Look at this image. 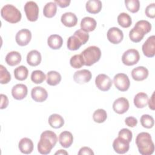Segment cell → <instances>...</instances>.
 I'll return each instance as SVG.
<instances>
[{
  "label": "cell",
  "mask_w": 155,
  "mask_h": 155,
  "mask_svg": "<svg viewBox=\"0 0 155 155\" xmlns=\"http://www.w3.org/2000/svg\"><path fill=\"white\" fill-rule=\"evenodd\" d=\"M21 55L16 51H12L7 53L5 56V62L10 66H15L21 61Z\"/></svg>",
  "instance_id": "obj_26"
},
{
  "label": "cell",
  "mask_w": 155,
  "mask_h": 155,
  "mask_svg": "<svg viewBox=\"0 0 155 155\" xmlns=\"http://www.w3.org/2000/svg\"><path fill=\"white\" fill-rule=\"evenodd\" d=\"M113 148L117 153L125 154L129 150L130 142L126 139L118 136L113 142Z\"/></svg>",
  "instance_id": "obj_12"
},
{
  "label": "cell",
  "mask_w": 155,
  "mask_h": 155,
  "mask_svg": "<svg viewBox=\"0 0 155 155\" xmlns=\"http://www.w3.org/2000/svg\"><path fill=\"white\" fill-rule=\"evenodd\" d=\"M151 30V24L146 20L137 21L134 27L129 32L130 40L135 43L139 42L142 40L145 35L149 33Z\"/></svg>",
  "instance_id": "obj_3"
},
{
  "label": "cell",
  "mask_w": 155,
  "mask_h": 155,
  "mask_svg": "<svg viewBox=\"0 0 155 155\" xmlns=\"http://www.w3.org/2000/svg\"><path fill=\"white\" fill-rule=\"evenodd\" d=\"M140 59L139 51L136 49H128L125 51L122 56L123 64L127 66H131L136 64Z\"/></svg>",
  "instance_id": "obj_7"
},
{
  "label": "cell",
  "mask_w": 155,
  "mask_h": 155,
  "mask_svg": "<svg viewBox=\"0 0 155 155\" xmlns=\"http://www.w3.org/2000/svg\"><path fill=\"white\" fill-rule=\"evenodd\" d=\"M147 16L150 18H155V4L151 3L149 4L145 8V11Z\"/></svg>",
  "instance_id": "obj_41"
},
{
  "label": "cell",
  "mask_w": 155,
  "mask_h": 155,
  "mask_svg": "<svg viewBox=\"0 0 155 155\" xmlns=\"http://www.w3.org/2000/svg\"><path fill=\"white\" fill-rule=\"evenodd\" d=\"M24 11L27 19L31 22L37 21L39 15V7L34 1H27L24 5Z\"/></svg>",
  "instance_id": "obj_9"
},
{
  "label": "cell",
  "mask_w": 155,
  "mask_h": 155,
  "mask_svg": "<svg viewBox=\"0 0 155 155\" xmlns=\"http://www.w3.org/2000/svg\"><path fill=\"white\" fill-rule=\"evenodd\" d=\"M54 154H68V153L64 150H59V151H56Z\"/></svg>",
  "instance_id": "obj_47"
},
{
  "label": "cell",
  "mask_w": 155,
  "mask_h": 155,
  "mask_svg": "<svg viewBox=\"0 0 155 155\" xmlns=\"http://www.w3.org/2000/svg\"><path fill=\"white\" fill-rule=\"evenodd\" d=\"M58 140L59 143L62 147L67 148L72 145L73 142V136L71 132L68 131H64L60 133Z\"/></svg>",
  "instance_id": "obj_23"
},
{
  "label": "cell",
  "mask_w": 155,
  "mask_h": 155,
  "mask_svg": "<svg viewBox=\"0 0 155 155\" xmlns=\"http://www.w3.org/2000/svg\"><path fill=\"white\" fill-rule=\"evenodd\" d=\"M148 70L143 66H139L133 68L131 71V76L134 81H142L147 78Z\"/></svg>",
  "instance_id": "obj_19"
},
{
  "label": "cell",
  "mask_w": 155,
  "mask_h": 155,
  "mask_svg": "<svg viewBox=\"0 0 155 155\" xmlns=\"http://www.w3.org/2000/svg\"><path fill=\"white\" fill-rule=\"evenodd\" d=\"M92 77V74L90 71L87 69H83L76 71L73 74L74 81L80 84L88 82Z\"/></svg>",
  "instance_id": "obj_16"
},
{
  "label": "cell",
  "mask_w": 155,
  "mask_h": 155,
  "mask_svg": "<svg viewBox=\"0 0 155 155\" xmlns=\"http://www.w3.org/2000/svg\"><path fill=\"white\" fill-rule=\"evenodd\" d=\"M117 22L123 28H128L132 24L131 16L127 13H121L117 16Z\"/></svg>",
  "instance_id": "obj_32"
},
{
  "label": "cell",
  "mask_w": 155,
  "mask_h": 155,
  "mask_svg": "<svg viewBox=\"0 0 155 155\" xmlns=\"http://www.w3.org/2000/svg\"><path fill=\"white\" fill-rule=\"evenodd\" d=\"M18 147L22 153L28 154L33 150V143L30 139L24 137L19 140Z\"/></svg>",
  "instance_id": "obj_22"
},
{
  "label": "cell",
  "mask_w": 155,
  "mask_h": 155,
  "mask_svg": "<svg viewBox=\"0 0 155 155\" xmlns=\"http://www.w3.org/2000/svg\"><path fill=\"white\" fill-rule=\"evenodd\" d=\"M78 155H82V154H87V155H93L94 153L93 150L88 147H83L81 148L78 152Z\"/></svg>",
  "instance_id": "obj_43"
},
{
  "label": "cell",
  "mask_w": 155,
  "mask_h": 155,
  "mask_svg": "<svg viewBox=\"0 0 155 155\" xmlns=\"http://www.w3.org/2000/svg\"><path fill=\"white\" fill-rule=\"evenodd\" d=\"M148 104L149 108L151 110H154V109H155V107H154V91L152 94V96L150 97V99H148Z\"/></svg>",
  "instance_id": "obj_46"
},
{
  "label": "cell",
  "mask_w": 155,
  "mask_h": 155,
  "mask_svg": "<svg viewBox=\"0 0 155 155\" xmlns=\"http://www.w3.org/2000/svg\"><path fill=\"white\" fill-rule=\"evenodd\" d=\"M70 0H55L54 2L58 4L61 8H65L68 7L70 4Z\"/></svg>",
  "instance_id": "obj_45"
},
{
  "label": "cell",
  "mask_w": 155,
  "mask_h": 155,
  "mask_svg": "<svg viewBox=\"0 0 155 155\" xmlns=\"http://www.w3.org/2000/svg\"><path fill=\"white\" fill-rule=\"evenodd\" d=\"M143 54L148 58H153L155 55V36L152 35L147 38L142 45Z\"/></svg>",
  "instance_id": "obj_11"
},
{
  "label": "cell",
  "mask_w": 155,
  "mask_h": 155,
  "mask_svg": "<svg viewBox=\"0 0 155 155\" xmlns=\"http://www.w3.org/2000/svg\"><path fill=\"white\" fill-rule=\"evenodd\" d=\"M70 65L76 69L81 68L83 65H84V62L82 58V56L81 54H75L73 56L70 60Z\"/></svg>",
  "instance_id": "obj_36"
},
{
  "label": "cell",
  "mask_w": 155,
  "mask_h": 155,
  "mask_svg": "<svg viewBox=\"0 0 155 155\" xmlns=\"http://www.w3.org/2000/svg\"><path fill=\"white\" fill-rule=\"evenodd\" d=\"M61 79V75L59 73L56 71H50L47 74L46 82L49 85L55 86L60 83Z\"/></svg>",
  "instance_id": "obj_30"
},
{
  "label": "cell",
  "mask_w": 155,
  "mask_h": 155,
  "mask_svg": "<svg viewBox=\"0 0 155 155\" xmlns=\"http://www.w3.org/2000/svg\"><path fill=\"white\" fill-rule=\"evenodd\" d=\"M28 93L27 87L22 84H18L13 87L12 89V94L14 99L16 100H22L24 99Z\"/></svg>",
  "instance_id": "obj_18"
},
{
  "label": "cell",
  "mask_w": 155,
  "mask_h": 155,
  "mask_svg": "<svg viewBox=\"0 0 155 155\" xmlns=\"http://www.w3.org/2000/svg\"><path fill=\"white\" fill-rule=\"evenodd\" d=\"M108 40L113 44H119L124 38L123 31L117 27L110 28L107 33Z\"/></svg>",
  "instance_id": "obj_13"
},
{
  "label": "cell",
  "mask_w": 155,
  "mask_h": 155,
  "mask_svg": "<svg viewBox=\"0 0 155 155\" xmlns=\"http://www.w3.org/2000/svg\"><path fill=\"white\" fill-rule=\"evenodd\" d=\"M129 102L125 97H119L116 99L113 104V109L117 114H122L129 109Z\"/></svg>",
  "instance_id": "obj_15"
},
{
  "label": "cell",
  "mask_w": 155,
  "mask_h": 155,
  "mask_svg": "<svg viewBox=\"0 0 155 155\" xmlns=\"http://www.w3.org/2000/svg\"><path fill=\"white\" fill-rule=\"evenodd\" d=\"M31 96L35 102H42L47 99L48 93L43 87L36 86L32 88L31 91Z\"/></svg>",
  "instance_id": "obj_17"
},
{
  "label": "cell",
  "mask_w": 155,
  "mask_h": 155,
  "mask_svg": "<svg viewBox=\"0 0 155 155\" xmlns=\"http://www.w3.org/2000/svg\"><path fill=\"white\" fill-rule=\"evenodd\" d=\"M46 79V76L45 73L41 70H35L33 71L31 74V81L36 84H41Z\"/></svg>",
  "instance_id": "obj_35"
},
{
  "label": "cell",
  "mask_w": 155,
  "mask_h": 155,
  "mask_svg": "<svg viewBox=\"0 0 155 155\" xmlns=\"http://www.w3.org/2000/svg\"><path fill=\"white\" fill-rule=\"evenodd\" d=\"M31 33L28 29L24 28L18 31L15 36L16 43L20 46L27 45L31 41Z\"/></svg>",
  "instance_id": "obj_14"
},
{
  "label": "cell",
  "mask_w": 155,
  "mask_h": 155,
  "mask_svg": "<svg viewBox=\"0 0 155 155\" xmlns=\"http://www.w3.org/2000/svg\"><path fill=\"white\" fill-rule=\"evenodd\" d=\"M81 54L82 56L84 65L91 66L99 61L101 56V51L97 46H90L85 48Z\"/></svg>",
  "instance_id": "obj_6"
},
{
  "label": "cell",
  "mask_w": 155,
  "mask_h": 155,
  "mask_svg": "<svg viewBox=\"0 0 155 155\" xmlns=\"http://www.w3.org/2000/svg\"><path fill=\"white\" fill-rule=\"evenodd\" d=\"M97 22L96 20L89 16H86L82 18L81 22V29L85 32L88 33L94 30L96 27Z\"/></svg>",
  "instance_id": "obj_20"
},
{
  "label": "cell",
  "mask_w": 155,
  "mask_h": 155,
  "mask_svg": "<svg viewBox=\"0 0 155 155\" xmlns=\"http://www.w3.org/2000/svg\"><path fill=\"white\" fill-rule=\"evenodd\" d=\"M125 4L127 9L131 13H136L140 8V2L139 0H125Z\"/></svg>",
  "instance_id": "obj_37"
},
{
  "label": "cell",
  "mask_w": 155,
  "mask_h": 155,
  "mask_svg": "<svg viewBox=\"0 0 155 155\" xmlns=\"http://www.w3.org/2000/svg\"><path fill=\"white\" fill-rule=\"evenodd\" d=\"M57 12V4L54 2H47L43 8L44 15L48 18L55 16Z\"/></svg>",
  "instance_id": "obj_31"
},
{
  "label": "cell",
  "mask_w": 155,
  "mask_h": 155,
  "mask_svg": "<svg viewBox=\"0 0 155 155\" xmlns=\"http://www.w3.org/2000/svg\"><path fill=\"white\" fill-rule=\"evenodd\" d=\"M88 39L89 35L88 33L84 31L81 29L78 30L74 33L73 35L68 38L67 48L70 50H77L82 45L86 44Z\"/></svg>",
  "instance_id": "obj_4"
},
{
  "label": "cell",
  "mask_w": 155,
  "mask_h": 155,
  "mask_svg": "<svg viewBox=\"0 0 155 155\" xmlns=\"http://www.w3.org/2000/svg\"><path fill=\"white\" fill-rule=\"evenodd\" d=\"M61 21L65 26L72 27L77 24L78 18L74 13L72 12H66L61 16Z\"/></svg>",
  "instance_id": "obj_21"
},
{
  "label": "cell",
  "mask_w": 155,
  "mask_h": 155,
  "mask_svg": "<svg viewBox=\"0 0 155 155\" xmlns=\"http://www.w3.org/2000/svg\"><path fill=\"white\" fill-rule=\"evenodd\" d=\"M142 126L145 128H151L154 124L153 117L149 114H143L140 119Z\"/></svg>",
  "instance_id": "obj_38"
},
{
  "label": "cell",
  "mask_w": 155,
  "mask_h": 155,
  "mask_svg": "<svg viewBox=\"0 0 155 155\" xmlns=\"http://www.w3.org/2000/svg\"><path fill=\"white\" fill-rule=\"evenodd\" d=\"M107 118V113L104 109L99 108L96 110L93 114V119L95 122L103 123Z\"/></svg>",
  "instance_id": "obj_34"
},
{
  "label": "cell",
  "mask_w": 155,
  "mask_h": 155,
  "mask_svg": "<svg viewBox=\"0 0 155 155\" xmlns=\"http://www.w3.org/2000/svg\"><path fill=\"white\" fill-rule=\"evenodd\" d=\"M125 124L130 127H134L137 124V120L134 117L129 116L125 119Z\"/></svg>",
  "instance_id": "obj_42"
},
{
  "label": "cell",
  "mask_w": 155,
  "mask_h": 155,
  "mask_svg": "<svg viewBox=\"0 0 155 155\" xmlns=\"http://www.w3.org/2000/svg\"><path fill=\"white\" fill-rule=\"evenodd\" d=\"M102 7V2L99 0H89L86 2L87 11L91 14H96L101 12Z\"/></svg>",
  "instance_id": "obj_25"
},
{
  "label": "cell",
  "mask_w": 155,
  "mask_h": 155,
  "mask_svg": "<svg viewBox=\"0 0 155 155\" xmlns=\"http://www.w3.org/2000/svg\"><path fill=\"white\" fill-rule=\"evenodd\" d=\"M148 96L145 93L140 92L136 94L134 97V104L138 108H143L148 104Z\"/></svg>",
  "instance_id": "obj_28"
},
{
  "label": "cell",
  "mask_w": 155,
  "mask_h": 155,
  "mask_svg": "<svg viewBox=\"0 0 155 155\" xmlns=\"http://www.w3.org/2000/svg\"><path fill=\"white\" fill-rule=\"evenodd\" d=\"M47 44L51 49L58 50L62 47L63 39L58 35H51L47 39Z\"/></svg>",
  "instance_id": "obj_27"
},
{
  "label": "cell",
  "mask_w": 155,
  "mask_h": 155,
  "mask_svg": "<svg viewBox=\"0 0 155 155\" xmlns=\"http://www.w3.org/2000/svg\"><path fill=\"white\" fill-rule=\"evenodd\" d=\"M113 83L116 88L121 91L128 90L130 85V81L128 76L122 73H117L114 76Z\"/></svg>",
  "instance_id": "obj_8"
},
{
  "label": "cell",
  "mask_w": 155,
  "mask_h": 155,
  "mask_svg": "<svg viewBox=\"0 0 155 155\" xmlns=\"http://www.w3.org/2000/svg\"><path fill=\"white\" fill-rule=\"evenodd\" d=\"M48 124L53 128H60L64 124V119L61 115L54 113L49 116Z\"/></svg>",
  "instance_id": "obj_29"
},
{
  "label": "cell",
  "mask_w": 155,
  "mask_h": 155,
  "mask_svg": "<svg viewBox=\"0 0 155 155\" xmlns=\"http://www.w3.org/2000/svg\"><path fill=\"white\" fill-rule=\"evenodd\" d=\"M95 84L98 89L102 91H107L112 86L111 79L105 74H99L95 79Z\"/></svg>",
  "instance_id": "obj_10"
},
{
  "label": "cell",
  "mask_w": 155,
  "mask_h": 155,
  "mask_svg": "<svg viewBox=\"0 0 155 155\" xmlns=\"http://www.w3.org/2000/svg\"><path fill=\"white\" fill-rule=\"evenodd\" d=\"M1 15L6 21L15 24L19 22L22 18L21 12L13 5L6 4L1 10Z\"/></svg>",
  "instance_id": "obj_5"
},
{
  "label": "cell",
  "mask_w": 155,
  "mask_h": 155,
  "mask_svg": "<svg viewBox=\"0 0 155 155\" xmlns=\"http://www.w3.org/2000/svg\"><path fill=\"white\" fill-rule=\"evenodd\" d=\"M8 105V99L6 95L4 94H1V109H4L7 108Z\"/></svg>",
  "instance_id": "obj_44"
},
{
  "label": "cell",
  "mask_w": 155,
  "mask_h": 155,
  "mask_svg": "<svg viewBox=\"0 0 155 155\" xmlns=\"http://www.w3.org/2000/svg\"><path fill=\"white\" fill-rule=\"evenodd\" d=\"M28 74V69L24 65H20L14 70V76L17 80L24 81L27 79Z\"/></svg>",
  "instance_id": "obj_33"
},
{
  "label": "cell",
  "mask_w": 155,
  "mask_h": 155,
  "mask_svg": "<svg viewBox=\"0 0 155 155\" xmlns=\"http://www.w3.org/2000/svg\"><path fill=\"white\" fill-rule=\"evenodd\" d=\"M58 141V137L56 133L50 130L43 131L38 143V152L41 154H49L52 148L56 145Z\"/></svg>",
  "instance_id": "obj_1"
},
{
  "label": "cell",
  "mask_w": 155,
  "mask_h": 155,
  "mask_svg": "<svg viewBox=\"0 0 155 155\" xmlns=\"http://www.w3.org/2000/svg\"><path fill=\"white\" fill-rule=\"evenodd\" d=\"M42 57L40 52L38 50H33L28 53L27 55V62L30 66L35 67L40 64Z\"/></svg>",
  "instance_id": "obj_24"
},
{
  "label": "cell",
  "mask_w": 155,
  "mask_h": 155,
  "mask_svg": "<svg viewBox=\"0 0 155 155\" xmlns=\"http://www.w3.org/2000/svg\"><path fill=\"white\" fill-rule=\"evenodd\" d=\"M136 144L139 153L142 155H151L154 151V145L151 136L147 132H141L137 134Z\"/></svg>",
  "instance_id": "obj_2"
},
{
  "label": "cell",
  "mask_w": 155,
  "mask_h": 155,
  "mask_svg": "<svg viewBox=\"0 0 155 155\" xmlns=\"http://www.w3.org/2000/svg\"><path fill=\"white\" fill-rule=\"evenodd\" d=\"M118 136L124 138L130 142L133 138V134L131 131L128 128H122L118 133Z\"/></svg>",
  "instance_id": "obj_40"
},
{
  "label": "cell",
  "mask_w": 155,
  "mask_h": 155,
  "mask_svg": "<svg viewBox=\"0 0 155 155\" xmlns=\"http://www.w3.org/2000/svg\"><path fill=\"white\" fill-rule=\"evenodd\" d=\"M11 80L10 73L2 65H0V82L2 84H6Z\"/></svg>",
  "instance_id": "obj_39"
}]
</instances>
